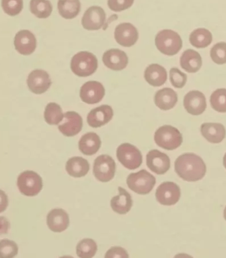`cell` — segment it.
Returning a JSON list of instances; mask_svg holds the SVG:
<instances>
[{
    "label": "cell",
    "instance_id": "1",
    "mask_svg": "<svg viewBox=\"0 0 226 258\" xmlns=\"http://www.w3.org/2000/svg\"><path fill=\"white\" fill-rule=\"evenodd\" d=\"M175 171L182 179L195 182L205 176L207 168L203 159L195 154H184L176 159Z\"/></svg>",
    "mask_w": 226,
    "mask_h": 258
},
{
    "label": "cell",
    "instance_id": "2",
    "mask_svg": "<svg viewBox=\"0 0 226 258\" xmlns=\"http://www.w3.org/2000/svg\"><path fill=\"white\" fill-rule=\"evenodd\" d=\"M98 61L96 56L88 51H81L75 54L71 60L70 68L77 76H90L97 71Z\"/></svg>",
    "mask_w": 226,
    "mask_h": 258
},
{
    "label": "cell",
    "instance_id": "3",
    "mask_svg": "<svg viewBox=\"0 0 226 258\" xmlns=\"http://www.w3.org/2000/svg\"><path fill=\"white\" fill-rule=\"evenodd\" d=\"M158 50L167 55L177 54L182 47L181 37L172 30L165 29L159 32L156 37Z\"/></svg>",
    "mask_w": 226,
    "mask_h": 258
},
{
    "label": "cell",
    "instance_id": "4",
    "mask_svg": "<svg viewBox=\"0 0 226 258\" xmlns=\"http://www.w3.org/2000/svg\"><path fill=\"white\" fill-rule=\"evenodd\" d=\"M154 140L159 147L167 150H176L183 142L179 131L170 125L160 127L155 134Z\"/></svg>",
    "mask_w": 226,
    "mask_h": 258
},
{
    "label": "cell",
    "instance_id": "5",
    "mask_svg": "<svg viewBox=\"0 0 226 258\" xmlns=\"http://www.w3.org/2000/svg\"><path fill=\"white\" fill-rule=\"evenodd\" d=\"M127 185L132 191L139 195H146L152 191L156 184L154 176L145 170L129 174L126 180Z\"/></svg>",
    "mask_w": 226,
    "mask_h": 258
},
{
    "label": "cell",
    "instance_id": "6",
    "mask_svg": "<svg viewBox=\"0 0 226 258\" xmlns=\"http://www.w3.org/2000/svg\"><path fill=\"white\" fill-rule=\"evenodd\" d=\"M17 186L23 195L33 197L42 190L43 180L37 172L26 170L18 177Z\"/></svg>",
    "mask_w": 226,
    "mask_h": 258
},
{
    "label": "cell",
    "instance_id": "7",
    "mask_svg": "<svg viewBox=\"0 0 226 258\" xmlns=\"http://www.w3.org/2000/svg\"><path fill=\"white\" fill-rule=\"evenodd\" d=\"M117 158L119 162L129 170L139 168L142 162L141 152L133 145L125 143L117 149Z\"/></svg>",
    "mask_w": 226,
    "mask_h": 258
},
{
    "label": "cell",
    "instance_id": "8",
    "mask_svg": "<svg viewBox=\"0 0 226 258\" xmlns=\"http://www.w3.org/2000/svg\"><path fill=\"white\" fill-rule=\"evenodd\" d=\"M116 162L108 155H101L95 159L93 166V174L95 178L101 182L110 181L116 173Z\"/></svg>",
    "mask_w": 226,
    "mask_h": 258
},
{
    "label": "cell",
    "instance_id": "9",
    "mask_svg": "<svg viewBox=\"0 0 226 258\" xmlns=\"http://www.w3.org/2000/svg\"><path fill=\"white\" fill-rule=\"evenodd\" d=\"M181 192L179 186L173 182H164L157 188L156 197L164 206H173L179 201Z\"/></svg>",
    "mask_w": 226,
    "mask_h": 258
},
{
    "label": "cell",
    "instance_id": "10",
    "mask_svg": "<svg viewBox=\"0 0 226 258\" xmlns=\"http://www.w3.org/2000/svg\"><path fill=\"white\" fill-rule=\"evenodd\" d=\"M104 95V87L98 81H88L81 87V99L87 104H98L103 100Z\"/></svg>",
    "mask_w": 226,
    "mask_h": 258
},
{
    "label": "cell",
    "instance_id": "11",
    "mask_svg": "<svg viewBox=\"0 0 226 258\" xmlns=\"http://www.w3.org/2000/svg\"><path fill=\"white\" fill-rule=\"evenodd\" d=\"M106 15L104 10L100 7H90L83 15V27L89 31L102 29L106 22Z\"/></svg>",
    "mask_w": 226,
    "mask_h": 258
},
{
    "label": "cell",
    "instance_id": "12",
    "mask_svg": "<svg viewBox=\"0 0 226 258\" xmlns=\"http://www.w3.org/2000/svg\"><path fill=\"white\" fill-rule=\"evenodd\" d=\"M146 166L157 174H164L169 170L170 159L167 154L152 150L146 155Z\"/></svg>",
    "mask_w": 226,
    "mask_h": 258
},
{
    "label": "cell",
    "instance_id": "13",
    "mask_svg": "<svg viewBox=\"0 0 226 258\" xmlns=\"http://www.w3.org/2000/svg\"><path fill=\"white\" fill-rule=\"evenodd\" d=\"M115 39L117 43L124 47H131L138 39L137 29L130 23H122L115 29Z\"/></svg>",
    "mask_w": 226,
    "mask_h": 258
},
{
    "label": "cell",
    "instance_id": "14",
    "mask_svg": "<svg viewBox=\"0 0 226 258\" xmlns=\"http://www.w3.org/2000/svg\"><path fill=\"white\" fill-rule=\"evenodd\" d=\"M28 87L35 94H42L48 90L51 85L48 73L43 70H35L30 73L27 79Z\"/></svg>",
    "mask_w": 226,
    "mask_h": 258
},
{
    "label": "cell",
    "instance_id": "15",
    "mask_svg": "<svg viewBox=\"0 0 226 258\" xmlns=\"http://www.w3.org/2000/svg\"><path fill=\"white\" fill-rule=\"evenodd\" d=\"M184 106L190 114L198 116L203 114L207 108L205 96L201 91H190L184 96Z\"/></svg>",
    "mask_w": 226,
    "mask_h": 258
},
{
    "label": "cell",
    "instance_id": "16",
    "mask_svg": "<svg viewBox=\"0 0 226 258\" xmlns=\"http://www.w3.org/2000/svg\"><path fill=\"white\" fill-rule=\"evenodd\" d=\"M63 122L59 125V132L66 137L77 136L83 128V118L77 112H67L64 114Z\"/></svg>",
    "mask_w": 226,
    "mask_h": 258
},
{
    "label": "cell",
    "instance_id": "17",
    "mask_svg": "<svg viewBox=\"0 0 226 258\" xmlns=\"http://www.w3.org/2000/svg\"><path fill=\"white\" fill-rule=\"evenodd\" d=\"M16 49L22 55H30L34 52L37 47L35 35L28 30H22L15 37Z\"/></svg>",
    "mask_w": 226,
    "mask_h": 258
},
{
    "label": "cell",
    "instance_id": "18",
    "mask_svg": "<svg viewBox=\"0 0 226 258\" xmlns=\"http://www.w3.org/2000/svg\"><path fill=\"white\" fill-rule=\"evenodd\" d=\"M114 111L108 105H102L93 109L87 116V123L93 128H99L104 126L112 120Z\"/></svg>",
    "mask_w": 226,
    "mask_h": 258
},
{
    "label": "cell",
    "instance_id": "19",
    "mask_svg": "<svg viewBox=\"0 0 226 258\" xmlns=\"http://www.w3.org/2000/svg\"><path fill=\"white\" fill-rule=\"evenodd\" d=\"M70 219L68 214L63 209L56 208L51 210L47 216V224L51 231L61 233L68 229Z\"/></svg>",
    "mask_w": 226,
    "mask_h": 258
},
{
    "label": "cell",
    "instance_id": "20",
    "mask_svg": "<svg viewBox=\"0 0 226 258\" xmlns=\"http://www.w3.org/2000/svg\"><path fill=\"white\" fill-rule=\"evenodd\" d=\"M103 61L108 68L113 71H122L128 65L126 53L118 49H111L103 55Z\"/></svg>",
    "mask_w": 226,
    "mask_h": 258
},
{
    "label": "cell",
    "instance_id": "21",
    "mask_svg": "<svg viewBox=\"0 0 226 258\" xmlns=\"http://www.w3.org/2000/svg\"><path fill=\"white\" fill-rule=\"evenodd\" d=\"M202 136L209 142L219 144L225 138L226 131L220 123H204L201 126Z\"/></svg>",
    "mask_w": 226,
    "mask_h": 258
},
{
    "label": "cell",
    "instance_id": "22",
    "mask_svg": "<svg viewBox=\"0 0 226 258\" xmlns=\"http://www.w3.org/2000/svg\"><path fill=\"white\" fill-rule=\"evenodd\" d=\"M177 102V93L171 88L161 89L155 95V104L161 110H171Z\"/></svg>",
    "mask_w": 226,
    "mask_h": 258
},
{
    "label": "cell",
    "instance_id": "23",
    "mask_svg": "<svg viewBox=\"0 0 226 258\" xmlns=\"http://www.w3.org/2000/svg\"><path fill=\"white\" fill-rule=\"evenodd\" d=\"M144 77L148 84L154 87H160L167 81V71L161 65L153 63L146 69Z\"/></svg>",
    "mask_w": 226,
    "mask_h": 258
},
{
    "label": "cell",
    "instance_id": "24",
    "mask_svg": "<svg viewBox=\"0 0 226 258\" xmlns=\"http://www.w3.org/2000/svg\"><path fill=\"white\" fill-rule=\"evenodd\" d=\"M119 195L111 200V207L113 211L119 214H126L131 209L132 199L131 196L124 188L119 186Z\"/></svg>",
    "mask_w": 226,
    "mask_h": 258
},
{
    "label": "cell",
    "instance_id": "25",
    "mask_svg": "<svg viewBox=\"0 0 226 258\" xmlns=\"http://www.w3.org/2000/svg\"><path fill=\"white\" fill-rule=\"evenodd\" d=\"M180 66L186 72L190 73L198 72L202 66L201 55L193 49H187L182 53L180 57Z\"/></svg>",
    "mask_w": 226,
    "mask_h": 258
},
{
    "label": "cell",
    "instance_id": "26",
    "mask_svg": "<svg viewBox=\"0 0 226 258\" xmlns=\"http://www.w3.org/2000/svg\"><path fill=\"white\" fill-rule=\"evenodd\" d=\"M102 141L95 133H88L81 138L79 142V148L83 154L93 156L100 150Z\"/></svg>",
    "mask_w": 226,
    "mask_h": 258
},
{
    "label": "cell",
    "instance_id": "27",
    "mask_svg": "<svg viewBox=\"0 0 226 258\" xmlns=\"http://www.w3.org/2000/svg\"><path fill=\"white\" fill-rule=\"evenodd\" d=\"M90 169L88 161L81 157H73L66 162V170L69 175L75 178L86 176Z\"/></svg>",
    "mask_w": 226,
    "mask_h": 258
},
{
    "label": "cell",
    "instance_id": "28",
    "mask_svg": "<svg viewBox=\"0 0 226 258\" xmlns=\"http://www.w3.org/2000/svg\"><path fill=\"white\" fill-rule=\"evenodd\" d=\"M57 9L61 17L72 19L80 13L81 3L79 0H58Z\"/></svg>",
    "mask_w": 226,
    "mask_h": 258
},
{
    "label": "cell",
    "instance_id": "29",
    "mask_svg": "<svg viewBox=\"0 0 226 258\" xmlns=\"http://www.w3.org/2000/svg\"><path fill=\"white\" fill-rule=\"evenodd\" d=\"M189 39L192 46L205 48L211 44L213 37L209 30L200 28L192 32Z\"/></svg>",
    "mask_w": 226,
    "mask_h": 258
},
{
    "label": "cell",
    "instance_id": "30",
    "mask_svg": "<svg viewBox=\"0 0 226 258\" xmlns=\"http://www.w3.org/2000/svg\"><path fill=\"white\" fill-rule=\"evenodd\" d=\"M31 12L39 19H47L52 13V5L48 0H31Z\"/></svg>",
    "mask_w": 226,
    "mask_h": 258
},
{
    "label": "cell",
    "instance_id": "31",
    "mask_svg": "<svg viewBox=\"0 0 226 258\" xmlns=\"http://www.w3.org/2000/svg\"><path fill=\"white\" fill-rule=\"evenodd\" d=\"M63 117L64 114L59 105L53 102L47 105L44 112V118L47 124H58L63 120Z\"/></svg>",
    "mask_w": 226,
    "mask_h": 258
},
{
    "label": "cell",
    "instance_id": "32",
    "mask_svg": "<svg viewBox=\"0 0 226 258\" xmlns=\"http://www.w3.org/2000/svg\"><path fill=\"white\" fill-rule=\"evenodd\" d=\"M98 251V245L94 240L84 239L77 246V254L79 257L91 258L94 257Z\"/></svg>",
    "mask_w": 226,
    "mask_h": 258
},
{
    "label": "cell",
    "instance_id": "33",
    "mask_svg": "<svg viewBox=\"0 0 226 258\" xmlns=\"http://www.w3.org/2000/svg\"><path fill=\"white\" fill-rule=\"evenodd\" d=\"M211 107L217 112H226V89H218L210 98Z\"/></svg>",
    "mask_w": 226,
    "mask_h": 258
},
{
    "label": "cell",
    "instance_id": "34",
    "mask_svg": "<svg viewBox=\"0 0 226 258\" xmlns=\"http://www.w3.org/2000/svg\"><path fill=\"white\" fill-rule=\"evenodd\" d=\"M2 7L7 15L15 17L23 9V0H2Z\"/></svg>",
    "mask_w": 226,
    "mask_h": 258
},
{
    "label": "cell",
    "instance_id": "35",
    "mask_svg": "<svg viewBox=\"0 0 226 258\" xmlns=\"http://www.w3.org/2000/svg\"><path fill=\"white\" fill-rule=\"evenodd\" d=\"M211 57L212 60L217 64H224L226 63V43L220 42L214 45L211 48Z\"/></svg>",
    "mask_w": 226,
    "mask_h": 258
},
{
    "label": "cell",
    "instance_id": "36",
    "mask_svg": "<svg viewBox=\"0 0 226 258\" xmlns=\"http://www.w3.org/2000/svg\"><path fill=\"white\" fill-rule=\"evenodd\" d=\"M19 247L15 242L11 240L3 239L0 243V257H13L18 254Z\"/></svg>",
    "mask_w": 226,
    "mask_h": 258
},
{
    "label": "cell",
    "instance_id": "37",
    "mask_svg": "<svg viewBox=\"0 0 226 258\" xmlns=\"http://www.w3.org/2000/svg\"><path fill=\"white\" fill-rule=\"evenodd\" d=\"M170 77L172 85L176 88H182L187 81V75L176 68L171 69L170 71Z\"/></svg>",
    "mask_w": 226,
    "mask_h": 258
},
{
    "label": "cell",
    "instance_id": "38",
    "mask_svg": "<svg viewBox=\"0 0 226 258\" xmlns=\"http://www.w3.org/2000/svg\"><path fill=\"white\" fill-rule=\"evenodd\" d=\"M134 1V0H108V5L112 11L122 12L131 7Z\"/></svg>",
    "mask_w": 226,
    "mask_h": 258
},
{
    "label": "cell",
    "instance_id": "39",
    "mask_svg": "<svg viewBox=\"0 0 226 258\" xmlns=\"http://www.w3.org/2000/svg\"><path fill=\"white\" fill-rule=\"evenodd\" d=\"M106 258H128L129 257L128 253L124 249L121 247H113L107 251Z\"/></svg>",
    "mask_w": 226,
    "mask_h": 258
},
{
    "label": "cell",
    "instance_id": "40",
    "mask_svg": "<svg viewBox=\"0 0 226 258\" xmlns=\"http://www.w3.org/2000/svg\"><path fill=\"white\" fill-rule=\"evenodd\" d=\"M223 163L224 167L226 168V154H225V156H224L223 157Z\"/></svg>",
    "mask_w": 226,
    "mask_h": 258
},
{
    "label": "cell",
    "instance_id": "41",
    "mask_svg": "<svg viewBox=\"0 0 226 258\" xmlns=\"http://www.w3.org/2000/svg\"><path fill=\"white\" fill-rule=\"evenodd\" d=\"M223 216L224 218H225V220H226V207L225 208V210H224Z\"/></svg>",
    "mask_w": 226,
    "mask_h": 258
}]
</instances>
